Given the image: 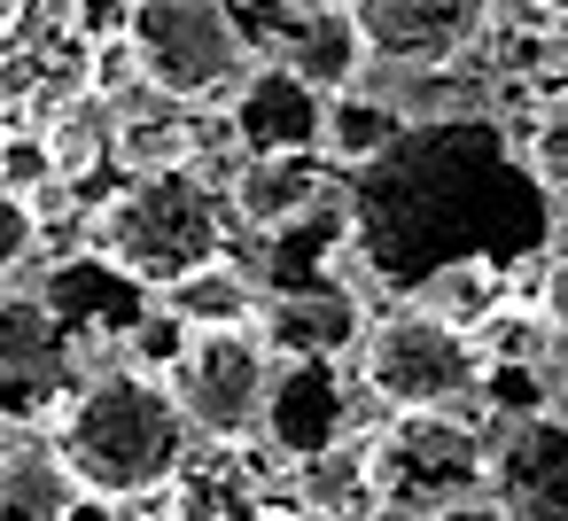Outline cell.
Here are the masks:
<instances>
[{"instance_id": "4", "label": "cell", "mask_w": 568, "mask_h": 521, "mask_svg": "<svg viewBox=\"0 0 568 521\" xmlns=\"http://www.w3.org/2000/svg\"><path fill=\"white\" fill-rule=\"evenodd\" d=\"M125 48H133V79L172 110L226 102L242 71L257 63L234 0H133Z\"/></svg>"}, {"instance_id": "8", "label": "cell", "mask_w": 568, "mask_h": 521, "mask_svg": "<svg viewBox=\"0 0 568 521\" xmlns=\"http://www.w3.org/2000/svg\"><path fill=\"white\" fill-rule=\"evenodd\" d=\"M483 505L506 521H568V412H506L483 428Z\"/></svg>"}, {"instance_id": "22", "label": "cell", "mask_w": 568, "mask_h": 521, "mask_svg": "<svg viewBox=\"0 0 568 521\" xmlns=\"http://www.w3.org/2000/svg\"><path fill=\"white\" fill-rule=\"evenodd\" d=\"M537 319L552 335H568V249H545V280H537Z\"/></svg>"}, {"instance_id": "10", "label": "cell", "mask_w": 568, "mask_h": 521, "mask_svg": "<svg viewBox=\"0 0 568 521\" xmlns=\"http://www.w3.org/2000/svg\"><path fill=\"white\" fill-rule=\"evenodd\" d=\"M343 17L382 71H452L483 40L490 0H343Z\"/></svg>"}, {"instance_id": "9", "label": "cell", "mask_w": 568, "mask_h": 521, "mask_svg": "<svg viewBox=\"0 0 568 521\" xmlns=\"http://www.w3.org/2000/svg\"><path fill=\"white\" fill-rule=\"evenodd\" d=\"M79 389V343L32 288H0V420H55Z\"/></svg>"}, {"instance_id": "15", "label": "cell", "mask_w": 568, "mask_h": 521, "mask_svg": "<svg viewBox=\"0 0 568 521\" xmlns=\"http://www.w3.org/2000/svg\"><path fill=\"white\" fill-rule=\"evenodd\" d=\"M71 467L55 459V443H9L0 451V521H71Z\"/></svg>"}, {"instance_id": "7", "label": "cell", "mask_w": 568, "mask_h": 521, "mask_svg": "<svg viewBox=\"0 0 568 521\" xmlns=\"http://www.w3.org/2000/svg\"><path fill=\"white\" fill-rule=\"evenodd\" d=\"M366 490L382 513H405V521L467 505V498H483V436L452 428L444 412H397L366 443Z\"/></svg>"}, {"instance_id": "18", "label": "cell", "mask_w": 568, "mask_h": 521, "mask_svg": "<svg viewBox=\"0 0 568 521\" xmlns=\"http://www.w3.org/2000/svg\"><path fill=\"white\" fill-rule=\"evenodd\" d=\"M281 63H296V71H304L320 94H343V86H358V71H366V40L351 32L343 0L296 24V40H288V55H281Z\"/></svg>"}, {"instance_id": "26", "label": "cell", "mask_w": 568, "mask_h": 521, "mask_svg": "<svg viewBox=\"0 0 568 521\" xmlns=\"http://www.w3.org/2000/svg\"><path fill=\"white\" fill-rule=\"evenodd\" d=\"M156 521H164V513H156Z\"/></svg>"}, {"instance_id": "1", "label": "cell", "mask_w": 568, "mask_h": 521, "mask_svg": "<svg viewBox=\"0 0 568 521\" xmlns=\"http://www.w3.org/2000/svg\"><path fill=\"white\" fill-rule=\"evenodd\" d=\"M351 249L374 288L413 296L452 265H529L552 242V195L529 180L506 125L459 110V118H413L374 164L351 172Z\"/></svg>"}, {"instance_id": "25", "label": "cell", "mask_w": 568, "mask_h": 521, "mask_svg": "<svg viewBox=\"0 0 568 521\" xmlns=\"http://www.w3.org/2000/svg\"><path fill=\"white\" fill-rule=\"evenodd\" d=\"M9 24H17V0H0V40H9Z\"/></svg>"}, {"instance_id": "17", "label": "cell", "mask_w": 568, "mask_h": 521, "mask_svg": "<svg viewBox=\"0 0 568 521\" xmlns=\"http://www.w3.org/2000/svg\"><path fill=\"white\" fill-rule=\"evenodd\" d=\"M164 311L195 335V327H257V288H250V273L242 265H203V273H187V280H172L164 288Z\"/></svg>"}, {"instance_id": "21", "label": "cell", "mask_w": 568, "mask_h": 521, "mask_svg": "<svg viewBox=\"0 0 568 521\" xmlns=\"http://www.w3.org/2000/svg\"><path fill=\"white\" fill-rule=\"evenodd\" d=\"M40 257V211L24 195H0V288Z\"/></svg>"}, {"instance_id": "11", "label": "cell", "mask_w": 568, "mask_h": 521, "mask_svg": "<svg viewBox=\"0 0 568 521\" xmlns=\"http://www.w3.org/2000/svg\"><path fill=\"white\" fill-rule=\"evenodd\" d=\"M320 118H327V94L296 71V63H250L242 86L226 94V133L242 156H296V149H320Z\"/></svg>"}, {"instance_id": "5", "label": "cell", "mask_w": 568, "mask_h": 521, "mask_svg": "<svg viewBox=\"0 0 568 521\" xmlns=\"http://www.w3.org/2000/svg\"><path fill=\"white\" fill-rule=\"evenodd\" d=\"M351 358H358V389L389 412H459V405H475V389L490 374L483 343L467 327H452L436 311H413V304L389 311V319H366Z\"/></svg>"}, {"instance_id": "19", "label": "cell", "mask_w": 568, "mask_h": 521, "mask_svg": "<svg viewBox=\"0 0 568 521\" xmlns=\"http://www.w3.org/2000/svg\"><path fill=\"white\" fill-rule=\"evenodd\" d=\"M521 164H529V180L552 195V211L568 203V102H552L545 118H537V133L521 141Z\"/></svg>"}, {"instance_id": "3", "label": "cell", "mask_w": 568, "mask_h": 521, "mask_svg": "<svg viewBox=\"0 0 568 521\" xmlns=\"http://www.w3.org/2000/svg\"><path fill=\"white\" fill-rule=\"evenodd\" d=\"M94 257L118 265L133 288H172L203 265L226 257V203L195 164L133 172L102 211H94Z\"/></svg>"}, {"instance_id": "24", "label": "cell", "mask_w": 568, "mask_h": 521, "mask_svg": "<svg viewBox=\"0 0 568 521\" xmlns=\"http://www.w3.org/2000/svg\"><path fill=\"white\" fill-rule=\"evenodd\" d=\"M273 521H343V513H327V505H288V513H273Z\"/></svg>"}, {"instance_id": "12", "label": "cell", "mask_w": 568, "mask_h": 521, "mask_svg": "<svg viewBox=\"0 0 568 521\" xmlns=\"http://www.w3.org/2000/svg\"><path fill=\"white\" fill-rule=\"evenodd\" d=\"M351 428V389L335 374V358H281L273 366V397H265V443L296 467H320Z\"/></svg>"}, {"instance_id": "20", "label": "cell", "mask_w": 568, "mask_h": 521, "mask_svg": "<svg viewBox=\"0 0 568 521\" xmlns=\"http://www.w3.org/2000/svg\"><path fill=\"white\" fill-rule=\"evenodd\" d=\"M48 180H63L55 172V141H40V133H9L0 141V195H40Z\"/></svg>"}, {"instance_id": "6", "label": "cell", "mask_w": 568, "mask_h": 521, "mask_svg": "<svg viewBox=\"0 0 568 521\" xmlns=\"http://www.w3.org/2000/svg\"><path fill=\"white\" fill-rule=\"evenodd\" d=\"M273 350L257 327H195L172 366H164V389L180 405V420L203 436V443H250L265 428V397H273Z\"/></svg>"}, {"instance_id": "14", "label": "cell", "mask_w": 568, "mask_h": 521, "mask_svg": "<svg viewBox=\"0 0 568 521\" xmlns=\"http://www.w3.org/2000/svg\"><path fill=\"white\" fill-rule=\"evenodd\" d=\"M327 149H296V156H242L234 180H226V203L242 226L257 234H281L288 218H304L312 203H327Z\"/></svg>"}, {"instance_id": "23", "label": "cell", "mask_w": 568, "mask_h": 521, "mask_svg": "<svg viewBox=\"0 0 568 521\" xmlns=\"http://www.w3.org/2000/svg\"><path fill=\"white\" fill-rule=\"evenodd\" d=\"M428 521H506V513L483 505V498H467V505H444V513H428Z\"/></svg>"}, {"instance_id": "13", "label": "cell", "mask_w": 568, "mask_h": 521, "mask_svg": "<svg viewBox=\"0 0 568 521\" xmlns=\"http://www.w3.org/2000/svg\"><path fill=\"white\" fill-rule=\"evenodd\" d=\"M257 335L273 358H351L366 335V304L343 280H304V288H265L257 296Z\"/></svg>"}, {"instance_id": "16", "label": "cell", "mask_w": 568, "mask_h": 521, "mask_svg": "<svg viewBox=\"0 0 568 521\" xmlns=\"http://www.w3.org/2000/svg\"><path fill=\"white\" fill-rule=\"evenodd\" d=\"M413 118L389 102V94H366V86H343V94H327V118H320V149H327V164H343V172H358V164H374L397 133H405Z\"/></svg>"}, {"instance_id": "2", "label": "cell", "mask_w": 568, "mask_h": 521, "mask_svg": "<svg viewBox=\"0 0 568 521\" xmlns=\"http://www.w3.org/2000/svg\"><path fill=\"white\" fill-rule=\"evenodd\" d=\"M187 420L172 405L164 381L133 374V366H110L94 381H79L63 397V412L48 420V443L55 459L71 467L79 490H102V498H149L164 490L180 467H187Z\"/></svg>"}]
</instances>
